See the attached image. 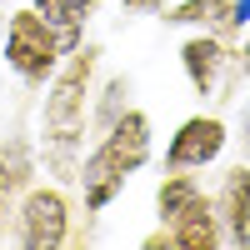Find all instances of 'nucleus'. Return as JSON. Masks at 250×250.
I'll return each mask as SVG.
<instances>
[{
  "instance_id": "nucleus-1",
  "label": "nucleus",
  "mask_w": 250,
  "mask_h": 250,
  "mask_svg": "<svg viewBox=\"0 0 250 250\" xmlns=\"http://www.w3.org/2000/svg\"><path fill=\"white\" fill-rule=\"evenodd\" d=\"M90 75L95 55L70 50L60 70L45 80V105H40V145L45 165L60 180H80V150H85V125H90Z\"/></svg>"
},
{
  "instance_id": "nucleus-2",
  "label": "nucleus",
  "mask_w": 250,
  "mask_h": 250,
  "mask_svg": "<svg viewBox=\"0 0 250 250\" xmlns=\"http://www.w3.org/2000/svg\"><path fill=\"white\" fill-rule=\"evenodd\" d=\"M150 150H155L150 115L125 105V110L105 125V135L95 140V150L80 160V190H85V210H105V205L125 190V180L150 165Z\"/></svg>"
},
{
  "instance_id": "nucleus-3",
  "label": "nucleus",
  "mask_w": 250,
  "mask_h": 250,
  "mask_svg": "<svg viewBox=\"0 0 250 250\" xmlns=\"http://www.w3.org/2000/svg\"><path fill=\"white\" fill-rule=\"evenodd\" d=\"M155 210H160V225H165V245H180V250L225 245L215 200L205 195V185L195 175H185V170L165 175L160 190H155Z\"/></svg>"
},
{
  "instance_id": "nucleus-4",
  "label": "nucleus",
  "mask_w": 250,
  "mask_h": 250,
  "mask_svg": "<svg viewBox=\"0 0 250 250\" xmlns=\"http://www.w3.org/2000/svg\"><path fill=\"white\" fill-rule=\"evenodd\" d=\"M65 55H70L65 35H60L35 5L10 15V25H5V65L25 80V85H45V80L60 70Z\"/></svg>"
},
{
  "instance_id": "nucleus-5",
  "label": "nucleus",
  "mask_w": 250,
  "mask_h": 250,
  "mask_svg": "<svg viewBox=\"0 0 250 250\" xmlns=\"http://www.w3.org/2000/svg\"><path fill=\"white\" fill-rule=\"evenodd\" d=\"M15 240L20 245H65L70 240V200L65 190H55V185H30L25 195H20V210H15Z\"/></svg>"
},
{
  "instance_id": "nucleus-6",
  "label": "nucleus",
  "mask_w": 250,
  "mask_h": 250,
  "mask_svg": "<svg viewBox=\"0 0 250 250\" xmlns=\"http://www.w3.org/2000/svg\"><path fill=\"white\" fill-rule=\"evenodd\" d=\"M225 145H230V130L220 115H190L180 120V130L165 145V165L170 170H205L225 155Z\"/></svg>"
},
{
  "instance_id": "nucleus-7",
  "label": "nucleus",
  "mask_w": 250,
  "mask_h": 250,
  "mask_svg": "<svg viewBox=\"0 0 250 250\" xmlns=\"http://www.w3.org/2000/svg\"><path fill=\"white\" fill-rule=\"evenodd\" d=\"M230 60H235V55L225 50V40L210 35V30H195V35L180 45V70H185V80L195 85V95H215Z\"/></svg>"
},
{
  "instance_id": "nucleus-8",
  "label": "nucleus",
  "mask_w": 250,
  "mask_h": 250,
  "mask_svg": "<svg viewBox=\"0 0 250 250\" xmlns=\"http://www.w3.org/2000/svg\"><path fill=\"white\" fill-rule=\"evenodd\" d=\"M215 215L225 245H250V165H230L215 190Z\"/></svg>"
},
{
  "instance_id": "nucleus-9",
  "label": "nucleus",
  "mask_w": 250,
  "mask_h": 250,
  "mask_svg": "<svg viewBox=\"0 0 250 250\" xmlns=\"http://www.w3.org/2000/svg\"><path fill=\"white\" fill-rule=\"evenodd\" d=\"M170 25H195V30H210V35H225V30H240L235 20V0H180L175 10H165Z\"/></svg>"
},
{
  "instance_id": "nucleus-10",
  "label": "nucleus",
  "mask_w": 250,
  "mask_h": 250,
  "mask_svg": "<svg viewBox=\"0 0 250 250\" xmlns=\"http://www.w3.org/2000/svg\"><path fill=\"white\" fill-rule=\"evenodd\" d=\"M35 10L50 20V25L65 35V45L80 50V35H85V20L100 10V0H35Z\"/></svg>"
},
{
  "instance_id": "nucleus-11",
  "label": "nucleus",
  "mask_w": 250,
  "mask_h": 250,
  "mask_svg": "<svg viewBox=\"0 0 250 250\" xmlns=\"http://www.w3.org/2000/svg\"><path fill=\"white\" fill-rule=\"evenodd\" d=\"M30 190V160L20 155V150H0V230L15 220V210H20V195Z\"/></svg>"
},
{
  "instance_id": "nucleus-12",
  "label": "nucleus",
  "mask_w": 250,
  "mask_h": 250,
  "mask_svg": "<svg viewBox=\"0 0 250 250\" xmlns=\"http://www.w3.org/2000/svg\"><path fill=\"white\" fill-rule=\"evenodd\" d=\"M130 15H155V10H165V0H120Z\"/></svg>"
},
{
  "instance_id": "nucleus-13",
  "label": "nucleus",
  "mask_w": 250,
  "mask_h": 250,
  "mask_svg": "<svg viewBox=\"0 0 250 250\" xmlns=\"http://www.w3.org/2000/svg\"><path fill=\"white\" fill-rule=\"evenodd\" d=\"M235 65H240V75L250 80V25H245V45L235 50Z\"/></svg>"
},
{
  "instance_id": "nucleus-14",
  "label": "nucleus",
  "mask_w": 250,
  "mask_h": 250,
  "mask_svg": "<svg viewBox=\"0 0 250 250\" xmlns=\"http://www.w3.org/2000/svg\"><path fill=\"white\" fill-rule=\"evenodd\" d=\"M235 20H240V30L250 25V0H235Z\"/></svg>"
}]
</instances>
